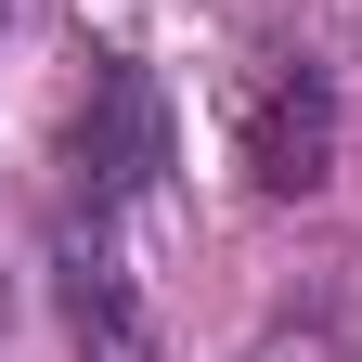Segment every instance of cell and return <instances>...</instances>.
I'll list each match as a JSON object with an SVG mask.
<instances>
[{
	"label": "cell",
	"mask_w": 362,
	"mask_h": 362,
	"mask_svg": "<svg viewBox=\"0 0 362 362\" xmlns=\"http://www.w3.org/2000/svg\"><path fill=\"white\" fill-rule=\"evenodd\" d=\"M65 168H78L90 207H129V194L168 168V104L143 90V65H104V78H90V104H78V129H65Z\"/></svg>",
	"instance_id": "6da1fadb"
},
{
	"label": "cell",
	"mask_w": 362,
	"mask_h": 362,
	"mask_svg": "<svg viewBox=\"0 0 362 362\" xmlns=\"http://www.w3.org/2000/svg\"><path fill=\"white\" fill-rule=\"evenodd\" d=\"M324 168H337V104H324V78L272 65V78L246 90V181H259V194H324Z\"/></svg>",
	"instance_id": "7a4b0ae2"
},
{
	"label": "cell",
	"mask_w": 362,
	"mask_h": 362,
	"mask_svg": "<svg viewBox=\"0 0 362 362\" xmlns=\"http://www.w3.org/2000/svg\"><path fill=\"white\" fill-rule=\"evenodd\" d=\"M52 272H65V337H78V362H156V324H143V285H129V259L104 246V207H90V233L65 220Z\"/></svg>",
	"instance_id": "3957f363"
}]
</instances>
